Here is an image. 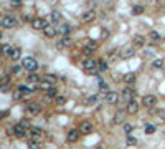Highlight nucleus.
<instances>
[{
  "label": "nucleus",
  "instance_id": "nucleus-23",
  "mask_svg": "<svg viewBox=\"0 0 165 149\" xmlns=\"http://www.w3.org/2000/svg\"><path fill=\"white\" fill-rule=\"evenodd\" d=\"M41 80H45V81H48V83H51V85H55L56 83V80H58V76L55 73H46V74H43V78Z\"/></svg>",
  "mask_w": 165,
  "mask_h": 149
},
{
  "label": "nucleus",
  "instance_id": "nucleus-35",
  "mask_svg": "<svg viewBox=\"0 0 165 149\" xmlns=\"http://www.w3.org/2000/svg\"><path fill=\"white\" fill-rule=\"evenodd\" d=\"M12 50H13V47H10L8 43H3V47H2V51H3V55H7V56H10V53H12Z\"/></svg>",
  "mask_w": 165,
  "mask_h": 149
},
{
  "label": "nucleus",
  "instance_id": "nucleus-49",
  "mask_svg": "<svg viewBox=\"0 0 165 149\" xmlns=\"http://www.w3.org/2000/svg\"><path fill=\"white\" fill-rule=\"evenodd\" d=\"M23 22H30V15H23Z\"/></svg>",
  "mask_w": 165,
  "mask_h": 149
},
{
  "label": "nucleus",
  "instance_id": "nucleus-10",
  "mask_svg": "<svg viewBox=\"0 0 165 149\" xmlns=\"http://www.w3.org/2000/svg\"><path fill=\"white\" fill-rule=\"evenodd\" d=\"M94 20H96V10H88V12H84L81 17L82 23H89V22H94Z\"/></svg>",
  "mask_w": 165,
  "mask_h": 149
},
{
  "label": "nucleus",
  "instance_id": "nucleus-21",
  "mask_svg": "<svg viewBox=\"0 0 165 149\" xmlns=\"http://www.w3.org/2000/svg\"><path fill=\"white\" fill-rule=\"evenodd\" d=\"M132 45H134V48H144V47H145V38L140 37V35H137V37L132 40Z\"/></svg>",
  "mask_w": 165,
  "mask_h": 149
},
{
  "label": "nucleus",
  "instance_id": "nucleus-6",
  "mask_svg": "<svg viewBox=\"0 0 165 149\" xmlns=\"http://www.w3.org/2000/svg\"><path fill=\"white\" fill-rule=\"evenodd\" d=\"M157 96L155 95H145L144 98H142V106L144 108H154L157 105Z\"/></svg>",
  "mask_w": 165,
  "mask_h": 149
},
{
  "label": "nucleus",
  "instance_id": "nucleus-25",
  "mask_svg": "<svg viewBox=\"0 0 165 149\" xmlns=\"http://www.w3.org/2000/svg\"><path fill=\"white\" fill-rule=\"evenodd\" d=\"M124 81H126L129 86L134 85L135 83V73H126V74H124Z\"/></svg>",
  "mask_w": 165,
  "mask_h": 149
},
{
  "label": "nucleus",
  "instance_id": "nucleus-40",
  "mask_svg": "<svg viewBox=\"0 0 165 149\" xmlns=\"http://www.w3.org/2000/svg\"><path fill=\"white\" fill-rule=\"evenodd\" d=\"M127 144H129V146H135V144H137V139H135L134 136L129 134V136H127Z\"/></svg>",
  "mask_w": 165,
  "mask_h": 149
},
{
  "label": "nucleus",
  "instance_id": "nucleus-5",
  "mask_svg": "<svg viewBox=\"0 0 165 149\" xmlns=\"http://www.w3.org/2000/svg\"><path fill=\"white\" fill-rule=\"evenodd\" d=\"M94 131V123L92 121H82L79 124V133L82 136H88V134H91Z\"/></svg>",
  "mask_w": 165,
  "mask_h": 149
},
{
  "label": "nucleus",
  "instance_id": "nucleus-24",
  "mask_svg": "<svg viewBox=\"0 0 165 149\" xmlns=\"http://www.w3.org/2000/svg\"><path fill=\"white\" fill-rule=\"evenodd\" d=\"M17 90H18L20 93H23V95H32L33 91H35L33 88L28 86V85H18V88H17Z\"/></svg>",
  "mask_w": 165,
  "mask_h": 149
},
{
  "label": "nucleus",
  "instance_id": "nucleus-48",
  "mask_svg": "<svg viewBox=\"0 0 165 149\" xmlns=\"http://www.w3.org/2000/svg\"><path fill=\"white\" fill-rule=\"evenodd\" d=\"M109 37V30H102V35H101V38H108Z\"/></svg>",
  "mask_w": 165,
  "mask_h": 149
},
{
  "label": "nucleus",
  "instance_id": "nucleus-19",
  "mask_svg": "<svg viewBox=\"0 0 165 149\" xmlns=\"http://www.w3.org/2000/svg\"><path fill=\"white\" fill-rule=\"evenodd\" d=\"M8 58L12 60V61H18L20 58H22V48H18V47H13V50H12V53H10V56Z\"/></svg>",
  "mask_w": 165,
  "mask_h": 149
},
{
  "label": "nucleus",
  "instance_id": "nucleus-7",
  "mask_svg": "<svg viewBox=\"0 0 165 149\" xmlns=\"http://www.w3.org/2000/svg\"><path fill=\"white\" fill-rule=\"evenodd\" d=\"M48 25H50V23H48V22H46L45 18H41V17H40V18H35V20L32 22L33 30H41V32H43Z\"/></svg>",
  "mask_w": 165,
  "mask_h": 149
},
{
  "label": "nucleus",
  "instance_id": "nucleus-1",
  "mask_svg": "<svg viewBox=\"0 0 165 149\" xmlns=\"http://www.w3.org/2000/svg\"><path fill=\"white\" fill-rule=\"evenodd\" d=\"M22 66L25 68L27 71H35L38 68V61L33 58V56H25L22 58Z\"/></svg>",
  "mask_w": 165,
  "mask_h": 149
},
{
  "label": "nucleus",
  "instance_id": "nucleus-50",
  "mask_svg": "<svg viewBox=\"0 0 165 149\" xmlns=\"http://www.w3.org/2000/svg\"><path fill=\"white\" fill-rule=\"evenodd\" d=\"M163 40H165V37H163Z\"/></svg>",
  "mask_w": 165,
  "mask_h": 149
},
{
  "label": "nucleus",
  "instance_id": "nucleus-32",
  "mask_svg": "<svg viewBox=\"0 0 165 149\" xmlns=\"http://www.w3.org/2000/svg\"><path fill=\"white\" fill-rule=\"evenodd\" d=\"M51 86H53V85H51V83H48V81H45V80H41V81L37 85V88H40V90H45V91H48Z\"/></svg>",
  "mask_w": 165,
  "mask_h": 149
},
{
  "label": "nucleus",
  "instance_id": "nucleus-39",
  "mask_svg": "<svg viewBox=\"0 0 165 149\" xmlns=\"http://www.w3.org/2000/svg\"><path fill=\"white\" fill-rule=\"evenodd\" d=\"M132 129H134V126H132V124H129V123L124 124V133H126V134H131V133H132Z\"/></svg>",
  "mask_w": 165,
  "mask_h": 149
},
{
  "label": "nucleus",
  "instance_id": "nucleus-8",
  "mask_svg": "<svg viewBox=\"0 0 165 149\" xmlns=\"http://www.w3.org/2000/svg\"><path fill=\"white\" fill-rule=\"evenodd\" d=\"M139 108H140V106H139V101L134 98L132 101H129V103H127L126 113H127V114H137V113H139Z\"/></svg>",
  "mask_w": 165,
  "mask_h": 149
},
{
  "label": "nucleus",
  "instance_id": "nucleus-36",
  "mask_svg": "<svg viewBox=\"0 0 165 149\" xmlns=\"http://www.w3.org/2000/svg\"><path fill=\"white\" fill-rule=\"evenodd\" d=\"M46 93H48L50 98H56V96H58V88H55V85H53V86L46 91Z\"/></svg>",
  "mask_w": 165,
  "mask_h": 149
},
{
  "label": "nucleus",
  "instance_id": "nucleus-20",
  "mask_svg": "<svg viewBox=\"0 0 165 149\" xmlns=\"http://www.w3.org/2000/svg\"><path fill=\"white\" fill-rule=\"evenodd\" d=\"M124 119H126V113H124V111H117L114 114V118H112V123L117 126V124H122Z\"/></svg>",
  "mask_w": 165,
  "mask_h": 149
},
{
  "label": "nucleus",
  "instance_id": "nucleus-11",
  "mask_svg": "<svg viewBox=\"0 0 165 149\" xmlns=\"http://www.w3.org/2000/svg\"><path fill=\"white\" fill-rule=\"evenodd\" d=\"M121 96H122V100H124V101H127V103H129V101H132V100H134L135 91H134L131 86H127V88H124V90H122V95H121Z\"/></svg>",
  "mask_w": 165,
  "mask_h": 149
},
{
  "label": "nucleus",
  "instance_id": "nucleus-28",
  "mask_svg": "<svg viewBox=\"0 0 165 149\" xmlns=\"http://www.w3.org/2000/svg\"><path fill=\"white\" fill-rule=\"evenodd\" d=\"M96 103H98V96L96 95H89L84 100V105H88V106H92V105H96Z\"/></svg>",
  "mask_w": 165,
  "mask_h": 149
},
{
  "label": "nucleus",
  "instance_id": "nucleus-12",
  "mask_svg": "<svg viewBox=\"0 0 165 149\" xmlns=\"http://www.w3.org/2000/svg\"><path fill=\"white\" fill-rule=\"evenodd\" d=\"M40 111H41V105H38V103H30L27 106V113L30 116H37V114H40Z\"/></svg>",
  "mask_w": 165,
  "mask_h": 149
},
{
  "label": "nucleus",
  "instance_id": "nucleus-45",
  "mask_svg": "<svg viewBox=\"0 0 165 149\" xmlns=\"http://www.w3.org/2000/svg\"><path fill=\"white\" fill-rule=\"evenodd\" d=\"M155 114H157V116H160V118L163 119V121H165V110H158Z\"/></svg>",
  "mask_w": 165,
  "mask_h": 149
},
{
  "label": "nucleus",
  "instance_id": "nucleus-14",
  "mask_svg": "<svg viewBox=\"0 0 165 149\" xmlns=\"http://www.w3.org/2000/svg\"><path fill=\"white\" fill-rule=\"evenodd\" d=\"M104 100L108 105H116L117 101H119V93H116V91H109L108 95H104Z\"/></svg>",
  "mask_w": 165,
  "mask_h": 149
},
{
  "label": "nucleus",
  "instance_id": "nucleus-33",
  "mask_svg": "<svg viewBox=\"0 0 165 149\" xmlns=\"http://www.w3.org/2000/svg\"><path fill=\"white\" fill-rule=\"evenodd\" d=\"M23 70H25V68H23L22 65H13V66H12V70H10V71H12V74H20Z\"/></svg>",
  "mask_w": 165,
  "mask_h": 149
},
{
  "label": "nucleus",
  "instance_id": "nucleus-27",
  "mask_svg": "<svg viewBox=\"0 0 165 149\" xmlns=\"http://www.w3.org/2000/svg\"><path fill=\"white\" fill-rule=\"evenodd\" d=\"M61 22V13L60 12H51V25H56V23H60Z\"/></svg>",
  "mask_w": 165,
  "mask_h": 149
},
{
  "label": "nucleus",
  "instance_id": "nucleus-42",
  "mask_svg": "<svg viewBox=\"0 0 165 149\" xmlns=\"http://www.w3.org/2000/svg\"><path fill=\"white\" fill-rule=\"evenodd\" d=\"M82 53H84L86 56H91V55L94 53V50H91L89 47H84V48H82Z\"/></svg>",
  "mask_w": 165,
  "mask_h": 149
},
{
  "label": "nucleus",
  "instance_id": "nucleus-18",
  "mask_svg": "<svg viewBox=\"0 0 165 149\" xmlns=\"http://www.w3.org/2000/svg\"><path fill=\"white\" fill-rule=\"evenodd\" d=\"M43 35H45V37H48V38L56 37V35H58V28H56V27H53V25L50 23V25L43 30Z\"/></svg>",
  "mask_w": 165,
  "mask_h": 149
},
{
  "label": "nucleus",
  "instance_id": "nucleus-38",
  "mask_svg": "<svg viewBox=\"0 0 165 149\" xmlns=\"http://www.w3.org/2000/svg\"><path fill=\"white\" fill-rule=\"evenodd\" d=\"M55 103H56L58 106H63L64 103H66V98H64V96H56V98H55Z\"/></svg>",
  "mask_w": 165,
  "mask_h": 149
},
{
  "label": "nucleus",
  "instance_id": "nucleus-15",
  "mask_svg": "<svg viewBox=\"0 0 165 149\" xmlns=\"http://www.w3.org/2000/svg\"><path fill=\"white\" fill-rule=\"evenodd\" d=\"M71 45H73V40H71V37H63L61 40H60V42H58V45H56V47L58 48H60V50H64V48H68V47H71Z\"/></svg>",
  "mask_w": 165,
  "mask_h": 149
},
{
  "label": "nucleus",
  "instance_id": "nucleus-44",
  "mask_svg": "<svg viewBox=\"0 0 165 149\" xmlns=\"http://www.w3.org/2000/svg\"><path fill=\"white\" fill-rule=\"evenodd\" d=\"M0 90H2V93H8L10 85H2V86H0Z\"/></svg>",
  "mask_w": 165,
  "mask_h": 149
},
{
  "label": "nucleus",
  "instance_id": "nucleus-13",
  "mask_svg": "<svg viewBox=\"0 0 165 149\" xmlns=\"http://www.w3.org/2000/svg\"><path fill=\"white\" fill-rule=\"evenodd\" d=\"M79 129H69L68 131V134H66V141L68 142H71V144H74L76 141L79 139Z\"/></svg>",
  "mask_w": 165,
  "mask_h": 149
},
{
  "label": "nucleus",
  "instance_id": "nucleus-22",
  "mask_svg": "<svg viewBox=\"0 0 165 149\" xmlns=\"http://www.w3.org/2000/svg\"><path fill=\"white\" fill-rule=\"evenodd\" d=\"M69 32H71V27H69L68 23H61L60 28H58V33H61L63 37H68Z\"/></svg>",
  "mask_w": 165,
  "mask_h": 149
},
{
  "label": "nucleus",
  "instance_id": "nucleus-41",
  "mask_svg": "<svg viewBox=\"0 0 165 149\" xmlns=\"http://www.w3.org/2000/svg\"><path fill=\"white\" fill-rule=\"evenodd\" d=\"M99 90H101V93H104V95L109 93V88H108V85H106V83H101V85H99Z\"/></svg>",
  "mask_w": 165,
  "mask_h": 149
},
{
  "label": "nucleus",
  "instance_id": "nucleus-9",
  "mask_svg": "<svg viewBox=\"0 0 165 149\" xmlns=\"http://www.w3.org/2000/svg\"><path fill=\"white\" fill-rule=\"evenodd\" d=\"M12 131H13V136H17V137H25L27 136V128L23 124H13L12 126Z\"/></svg>",
  "mask_w": 165,
  "mask_h": 149
},
{
  "label": "nucleus",
  "instance_id": "nucleus-4",
  "mask_svg": "<svg viewBox=\"0 0 165 149\" xmlns=\"http://www.w3.org/2000/svg\"><path fill=\"white\" fill-rule=\"evenodd\" d=\"M135 50H137V48H134V45H126L124 48H121V51H119V56H121L122 60L132 58V56L135 55Z\"/></svg>",
  "mask_w": 165,
  "mask_h": 149
},
{
  "label": "nucleus",
  "instance_id": "nucleus-46",
  "mask_svg": "<svg viewBox=\"0 0 165 149\" xmlns=\"http://www.w3.org/2000/svg\"><path fill=\"white\" fill-rule=\"evenodd\" d=\"M8 81H10V76H7V74H5V76L2 78V85H8Z\"/></svg>",
  "mask_w": 165,
  "mask_h": 149
},
{
  "label": "nucleus",
  "instance_id": "nucleus-30",
  "mask_svg": "<svg viewBox=\"0 0 165 149\" xmlns=\"http://www.w3.org/2000/svg\"><path fill=\"white\" fill-rule=\"evenodd\" d=\"M152 66L158 68V70H162V68H165V61H163L162 58H155L154 61H152Z\"/></svg>",
  "mask_w": 165,
  "mask_h": 149
},
{
  "label": "nucleus",
  "instance_id": "nucleus-2",
  "mask_svg": "<svg viewBox=\"0 0 165 149\" xmlns=\"http://www.w3.org/2000/svg\"><path fill=\"white\" fill-rule=\"evenodd\" d=\"M17 18L13 15H10V13H7V15H3L2 17V20H0V25H2L3 28H15L17 27Z\"/></svg>",
  "mask_w": 165,
  "mask_h": 149
},
{
  "label": "nucleus",
  "instance_id": "nucleus-31",
  "mask_svg": "<svg viewBox=\"0 0 165 149\" xmlns=\"http://www.w3.org/2000/svg\"><path fill=\"white\" fill-rule=\"evenodd\" d=\"M149 38L152 40V42H160V40H162V37H160V33H158L157 30H152V32L149 33Z\"/></svg>",
  "mask_w": 165,
  "mask_h": 149
},
{
  "label": "nucleus",
  "instance_id": "nucleus-29",
  "mask_svg": "<svg viewBox=\"0 0 165 149\" xmlns=\"http://www.w3.org/2000/svg\"><path fill=\"white\" fill-rule=\"evenodd\" d=\"M98 68H99V71H108V68H109V63L108 60H98Z\"/></svg>",
  "mask_w": 165,
  "mask_h": 149
},
{
  "label": "nucleus",
  "instance_id": "nucleus-26",
  "mask_svg": "<svg viewBox=\"0 0 165 149\" xmlns=\"http://www.w3.org/2000/svg\"><path fill=\"white\" fill-rule=\"evenodd\" d=\"M30 137H41L43 136V129H40V128H30Z\"/></svg>",
  "mask_w": 165,
  "mask_h": 149
},
{
  "label": "nucleus",
  "instance_id": "nucleus-47",
  "mask_svg": "<svg viewBox=\"0 0 165 149\" xmlns=\"http://www.w3.org/2000/svg\"><path fill=\"white\" fill-rule=\"evenodd\" d=\"M12 5H13V7H20L22 2H20V0H12Z\"/></svg>",
  "mask_w": 165,
  "mask_h": 149
},
{
  "label": "nucleus",
  "instance_id": "nucleus-3",
  "mask_svg": "<svg viewBox=\"0 0 165 149\" xmlns=\"http://www.w3.org/2000/svg\"><path fill=\"white\" fill-rule=\"evenodd\" d=\"M98 60H94V58H89V56H88L86 60H82V70H84L86 73H89V71H92V70H99L98 68Z\"/></svg>",
  "mask_w": 165,
  "mask_h": 149
},
{
  "label": "nucleus",
  "instance_id": "nucleus-16",
  "mask_svg": "<svg viewBox=\"0 0 165 149\" xmlns=\"http://www.w3.org/2000/svg\"><path fill=\"white\" fill-rule=\"evenodd\" d=\"M41 78H43V76H40L38 73L32 71V73L27 76V83H28V85H38V83L41 81Z\"/></svg>",
  "mask_w": 165,
  "mask_h": 149
},
{
  "label": "nucleus",
  "instance_id": "nucleus-17",
  "mask_svg": "<svg viewBox=\"0 0 165 149\" xmlns=\"http://www.w3.org/2000/svg\"><path fill=\"white\" fill-rule=\"evenodd\" d=\"M28 147L30 149H41L43 147L41 137H30V141H28Z\"/></svg>",
  "mask_w": 165,
  "mask_h": 149
},
{
  "label": "nucleus",
  "instance_id": "nucleus-51",
  "mask_svg": "<svg viewBox=\"0 0 165 149\" xmlns=\"http://www.w3.org/2000/svg\"><path fill=\"white\" fill-rule=\"evenodd\" d=\"M20 2H22V0H20Z\"/></svg>",
  "mask_w": 165,
  "mask_h": 149
},
{
  "label": "nucleus",
  "instance_id": "nucleus-37",
  "mask_svg": "<svg viewBox=\"0 0 165 149\" xmlns=\"http://www.w3.org/2000/svg\"><path fill=\"white\" fill-rule=\"evenodd\" d=\"M145 134H154L155 133V126L154 124H145Z\"/></svg>",
  "mask_w": 165,
  "mask_h": 149
},
{
  "label": "nucleus",
  "instance_id": "nucleus-34",
  "mask_svg": "<svg viewBox=\"0 0 165 149\" xmlns=\"http://www.w3.org/2000/svg\"><path fill=\"white\" fill-rule=\"evenodd\" d=\"M142 13H144L142 5H135V7H132V15H142Z\"/></svg>",
  "mask_w": 165,
  "mask_h": 149
},
{
  "label": "nucleus",
  "instance_id": "nucleus-43",
  "mask_svg": "<svg viewBox=\"0 0 165 149\" xmlns=\"http://www.w3.org/2000/svg\"><path fill=\"white\" fill-rule=\"evenodd\" d=\"M86 47H89L91 50H94V51H96V50H98V43H96V42H89V43L86 45Z\"/></svg>",
  "mask_w": 165,
  "mask_h": 149
}]
</instances>
